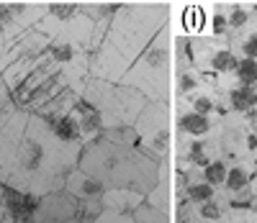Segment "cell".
Returning a JSON list of instances; mask_svg holds the SVG:
<instances>
[{"label":"cell","mask_w":257,"mask_h":223,"mask_svg":"<svg viewBox=\"0 0 257 223\" xmlns=\"http://www.w3.org/2000/svg\"><path fill=\"white\" fill-rule=\"evenodd\" d=\"M80 151L82 144L57 139L39 113L16 108L0 126V185L34 197L62 190L80 162Z\"/></svg>","instance_id":"obj_1"},{"label":"cell","mask_w":257,"mask_h":223,"mask_svg":"<svg viewBox=\"0 0 257 223\" xmlns=\"http://www.w3.org/2000/svg\"><path fill=\"white\" fill-rule=\"evenodd\" d=\"M167 11L162 6H123L116 11L108 31L100 39L98 52L90 59V75L118 82L134 59L144 52L152 36L165 26Z\"/></svg>","instance_id":"obj_2"},{"label":"cell","mask_w":257,"mask_h":223,"mask_svg":"<svg viewBox=\"0 0 257 223\" xmlns=\"http://www.w3.org/2000/svg\"><path fill=\"white\" fill-rule=\"evenodd\" d=\"M162 164L144 154L137 144L111 136H95L85 141L77 162V167L98 177L105 187H132L144 195L162 177Z\"/></svg>","instance_id":"obj_3"},{"label":"cell","mask_w":257,"mask_h":223,"mask_svg":"<svg viewBox=\"0 0 257 223\" xmlns=\"http://www.w3.org/2000/svg\"><path fill=\"white\" fill-rule=\"evenodd\" d=\"M173 72V44H170V29L165 24L118 82L139 90L147 100H170Z\"/></svg>","instance_id":"obj_4"},{"label":"cell","mask_w":257,"mask_h":223,"mask_svg":"<svg viewBox=\"0 0 257 223\" xmlns=\"http://www.w3.org/2000/svg\"><path fill=\"white\" fill-rule=\"evenodd\" d=\"M80 98L98 113L103 123V133L113 128L134 126L139 110L147 103V98L134 87H128L123 82H113V80H100L93 75H88V80H85Z\"/></svg>","instance_id":"obj_5"},{"label":"cell","mask_w":257,"mask_h":223,"mask_svg":"<svg viewBox=\"0 0 257 223\" xmlns=\"http://www.w3.org/2000/svg\"><path fill=\"white\" fill-rule=\"evenodd\" d=\"M134 136L137 146L149 154L152 159L173 162V146H175V123H173V105L170 100H147L144 108L134 121Z\"/></svg>","instance_id":"obj_6"},{"label":"cell","mask_w":257,"mask_h":223,"mask_svg":"<svg viewBox=\"0 0 257 223\" xmlns=\"http://www.w3.org/2000/svg\"><path fill=\"white\" fill-rule=\"evenodd\" d=\"M211 136L226 159H249L257 164V136L249 113L221 110Z\"/></svg>","instance_id":"obj_7"},{"label":"cell","mask_w":257,"mask_h":223,"mask_svg":"<svg viewBox=\"0 0 257 223\" xmlns=\"http://www.w3.org/2000/svg\"><path fill=\"white\" fill-rule=\"evenodd\" d=\"M221 100V110L229 113H252L257 110V85H244L234 80V75H219L213 82Z\"/></svg>","instance_id":"obj_8"},{"label":"cell","mask_w":257,"mask_h":223,"mask_svg":"<svg viewBox=\"0 0 257 223\" xmlns=\"http://www.w3.org/2000/svg\"><path fill=\"white\" fill-rule=\"evenodd\" d=\"M190 57H193V64H196L203 75H211V77L229 75L234 67H237V59H239L231 47L203 44V41L190 44Z\"/></svg>","instance_id":"obj_9"},{"label":"cell","mask_w":257,"mask_h":223,"mask_svg":"<svg viewBox=\"0 0 257 223\" xmlns=\"http://www.w3.org/2000/svg\"><path fill=\"white\" fill-rule=\"evenodd\" d=\"M219 146L213 141V136L206 139H190V136H175V146H173V157L175 159V169L188 172L193 167H203L211 157H216Z\"/></svg>","instance_id":"obj_10"},{"label":"cell","mask_w":257,"mask_h":223,"mask_svg":"<svg viewBox=\"0 0 257 223\" xmlns=\"http://www.w3.org/2000/svg\"><path fill=\"white\" fill-rule=\"evenodd\" d=\"M77 213H80V203L62 187L36 197L34 223H64L70 218H77Z\"/></svg>","instance_id":"obj_11"},{"label":"cell","mask_w":257,"mask_h":223,"mask_svg":"<svg viewBox=\"0 0 257 223\" xmlns=\"http://www.w3.org/2000/svg\"><path fill=\"white\" fill-rule=\"evenodd\" d=\"M216 118L219 116H206L198 110L188 108L185 103L178 100V105L173 108V123H175V136H190V139H206L216 128Z\"/></svg>","instance_id":"obj_12"},{"label":"cell","mask_w":257,"mask_h":223,"mask_svg":"<svg viewBox=\"0 0 257 223\" xmlns=\"http://www.w3.org/2000/svg\"><path fill=\"white\" fill-rule=\"evenodd\" d=\"M64 190H67L77 203H100L105 185L98 177H93L90 172H85L82 167H75L67 174V180H64Z\"/></svg>","instance_id":"obj_13"},{"label":"cell","mask_w":257,"mask_h":223,"mask_svg":"<svg viewBox=\"0 0 257 223\" xmlns=\"http://www.w3.org/2000/svg\"><path fill=\"white\" fill-rule=\"evenodd\" d=\"M39 116L49 123V128L54 131L57 139L67 141V144H85L77 116H75L72 108H67V110H47V113H39Z\"/></svg>","instance_id":"obj_14"},{"label":"cell","mask_w":257,"mask_h":223,"mask_svg":"<svg viewBox=\"0 0 257 223\" xmlns=\"http://www.w3.org/2000/svg\"><path fill=\"white\" fill-rule=\"evenodd\" d=\"M180 103H185L188 108L198 110V113H206V116H219L221 113V100H219V93L216 87H213V82H203L201 87H196L193 93L178 98Z\"/></svg>","instance_id":"obj_15"},{"label":"cell","mask_w":257,"mask_h":223,"mask_svg":"<svg viewBox=\"0 0 257 223\" xmlns=\"http://www.w3.org/2000/svg\"><path fill=\"white\" fill-rule=\"evenodd\" d=\"M100 203H103V208H108V210L134 213L144 203V192L132 190V187H105Z\"/></svg>","instance_id":"obj_16"},{"label":"cell","mask_w":257,"mask_h":223,"mask_svg":"<svg viewBox=\"0 0 257 223\" xmlns=\"http://www.w3.org/2000/svg\"><path fill=\"white\" fill-rule=\"evenodd\" d=\"M3 203H6V210H8L11 220H18V218H31L34 215L36 197L24 192V190H16V187H6L3 185Z\"/></svg>","instance_id":"obj_17"},{"label":"cell","mask_w":257,"mask_h":223,"mask_svg":"<svg viewBox=\"0 0 257 223\" xmlns=\"http://www.w3.org/2000/svg\"><path fill=\"white\" fill-rule=\"evenodd\" d=\"M206 82V75L198 70L196 64H178L175 72H173V90H175V98H183L188 93H193L196 87H201Z\"/></svg>","instance_id":"obj_18"},{"label":"cell","mask_w":257,"mask_h":223,"mask_svg":"<svg viewBox=\"0 0 257 223\" xmlns=\"http://www.w3.org/2000/svg\"><path fill=\"white\" fill-rule=\"evenodd\" d=\"M226 169H229V159L224 157V154H216V157H211L203 167H198L201 177H203L208 185H213V187H221L224 185Z\"/></svg>","instance_id":"obj_19"},{"label":"cell","mask_w":257,"mask_h":223,"mask_svg":"<svg viewBox=\"0 0 257 223\" xmlns=\"http://www.w3.org/2000/svg\"><path fill=\"white\" fill-rule=\"evenodd\" d=\"M221 223H257V208L249 203H229Z\"/></svg>","instance_id":"obj_20"},{"label":"cell","mask_w":257,"mask_h":223,"mask_svg":"<svg viewBox=\"0 0 257 223\" xmlns=\"http://www.w3.org/2000/svg\"><path fill=\"white\" fill-rule=\"evenodd\" d=\"M234 80H239L244 85H257V59H249V57H239L237 59V67L231 70Z\"/></svg>","instance_id":"obj_21"},{"label":"cell","mask_w":257,"mask_h":223,"mask_svg":"<svg viewBox=\"0 0 257 223\" xmlns=\"http://www.w3.org/2000/svg\"><path fill=\"white\" fill-rule=\"evenodd\" d=\"M134 215V223H170V213L155 208V205H149L147 200L132 213Z\"/></svg>","instance_id":"obj_22"},{"label":"cell","mask_w":257,"mask_h":223,"mask_svg":"<svg viewBox=\"0 0 257 223\" xmlns=\"http://www.w3.org/2000/svg\"><path fill=\"white\" fill-rule=\"evenodd\" d=\"M173 210H175V218H173V223H203V220H201V215H198V210H196V205H193V203H188V200L178 203Z\"/></svg>","instance_id":"obj_23"},{"label":"cell","mask_w":257,"mask_h":223,"mask_svg":"<svg viewBox=\"0 0 257 223\" xmlns=\"http://www.w3.org/2000/svg\"><path fill=\"white\" fill-rule=\"evenodd\" d=\"M237 57H249V59H257V29L254 31H247L239 44H237Z\"/></svg>","instance_id":"obj_24"},{"label":"cell","mask_w":257,"mask_h":223,"mask_svg":"<svg viewBox=\"0 0 257 223\" xmlns=\"http://www.w3.org/2000/svg\"><path fill=\"white\" fill-rule=\"evenodd\" d=\"M16 110V103L11 98V90H8V85L3 82V75H0V126H3L8 121V116Z\"/></svg>","instance_id":"obj_25"},{"label":"cell","mask_w":257,"mask_h":223,"mask_svg":"<svg viewBox=\"0 0 257 223\" xmlns=\"http://www.w3.org/2000/svg\"><path fill=\"white\" fill-rule=\"evenodd\" d=\"M88 223H134V215L132 213H118V210H108V208H103L93 220Z\"/></svg>","instance_id":"obj_26"},{"label":"cell","mask_w":257,"mask_h":223,"mask_svg":"<svg viewBox=\"0 0 257 223\" xmlns=\"http://www.w3.org/2000/svg\"><path fill=\"white\" fill-rule=\"evenodd\" d=\"M226 24H229V29H234V31H242V29L249 24V11L242 8V6H234V8L226 13Z\"/></svg>","instance_id":"obj_27"},{"label":"cell","mask_w":257,"mask_h":223,"mask_svg":"<svg viewBox=\"0 0 257 223\" xmlns=\"http://www.w3.org/2000/svg\"><path fill=\"white\" fill-rule=\"evenodd\" d=\"M249 205L257 208V169L252 174V182H249Z\"/></svg>","instance_id":"obj_28"},{"label":"cell","mask_w":257,"mask_h":223,"mask_svg":"<svg viewBox=\"0 0 257 223\" xmlns=\"http://www.w3.org/2000/svg\"><path fill=\"white\" fill-rule=\"evenodd\" d=\"M3 39L6 36H3V31H0V57H3Z\"/></svg>","instance_id":"obj_29"},{"label":"cell","mask_w":257,"mask_h":223,"mask_svg":"<svg viewBox=\"0 0 257 223\" xmlns=\"http://www.w3.org/2000/svg\"><path fill=\"white\" fill-rule=\"evenodd\" d=\"M64 223H85V220H80V218H70V220H64Z\"/></svg>","instance_id":"obj_30"}]
</instances>
